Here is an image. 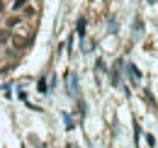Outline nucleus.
Here are the masks:
<instances>
[{
	"mask_svg": "<svg viewBox=\"0 0 158 148\" xmlns=\"http://www.w3.org/2000/svg\"><path fill=\"white\" fill-rule=\"evenodd\" d=\"M129 73L134 75L136 80H139V78H141V73H139V68H136V66H134V63H129Z\"/></svg>",
	"mask_w": 158,
	"mask_h": 148,
	"instance_id": "3",
	"label": "nucleus"
},
{
	"mask_svg": "<svg viewBox=\"0 0 158 148\" xmlns=\"http://www.w3.org/2000/svg\"><path fill=\"white\" fill-rule=\"evenodd\" d=\"M5 41H10V32L7 29H0V44H5Z\"/></svg>",
	"mask_w": 158,
	"mask_h": 148,
	"instance_id": "2",
	"label": "nucleus"
},
{
	"mask_svg": "<svg viewBox=\"0 0 158 148\" xmlns=\"http://www.w3.org/2000/svg\"><path fill=\"white\" fill-rule=\"evenodd\" d=\"M112 83H114V85H117V83H119V71H117V68L112 71Z\"/></svg>",
	"mask_w": 158,
	"mask_h": 148,
	"instance_id": "5",
	"label": "nucleus"
},
{
	"mask_svg": "<svg viewBox=\"0 0 158 148\" xmlns=\"http://www.w3.org/2000/svg\"><path fill=\"white\" fill-rule=\"evenodd\" d=\"M12 44H15L17 49H22V46H27V39H12Z\"/></svg>",
	"mask_w": 158,
	"mask_h": 148,
	"instance_id": "4",
	"label": "nucleus"
},
{
	"mask_svg": "<svg viewBox=\"0 0 158 148\" xmlns=\"http://www.w3.org/2000/svg\"><path fill=\"white\" fill-rule=\"evenodd\" d=\"M17 22H20V19H17V17H10V19H7V27H15Z\"/></svg>",
	"mask_w": 158,
	"mask_h": 148,
	"instance_id": "7",
	"label": "nucleus"
},
{
	"mask_svg": "<svg viewBox=\"0 0 158 148\" xmlns=\"http://www.w3.org/2000/svg\"><path fill=\"white\" fill-rule=\"evenodd\" d=\"M39 92H46V80H44V78L39 80Z\"/></svg>",
	"mask_w": 158,
	"mask_h": 148,
	"instance_id": "6",
	"label": "nucleus"
},
{
	"mask_svg": "<svg viewBox=\"0 0 158 148\" xmlns=\"http://www.w3.org/2000/svg\"><path fill=\"white\" fill-rule=\"evenodd\" d=\"M78 34H80V37H85V17L78 19Z\"/></svg>",
	"mask_w": 158,
	"mask_h": 148,
	"instance_id": "1",
	"label": "nucleus"
},
{
	"mask_svg": "<svg viewBox=\"0 0 158 148\" xmlns=\"http://www.w3.org/2000/svg\"><path fill=\"white\" fill-rule=\"evenodd\" d=\"M148 2H156V0H148Z\"/></svg>",
	"mask_w": 158,
	"mask_h": 148,
	"instance_id": "9",
	"label": "nucleus"
},
{
	"mask_svg": "<svg viewBox=\"0 0 158 148\" xmlns=\"http://www.w3.org/2000/svg\"><path fill=\"white\" fill-rule=\"evenodd\" d=\"M2 10H5V5H2V0H0V12H2Z\"/></svg>",
	"mask_w": 158,
	"mask_h": 148,
	"instance_id": "8",
	"label": "nucleus"
}]
</instances>
